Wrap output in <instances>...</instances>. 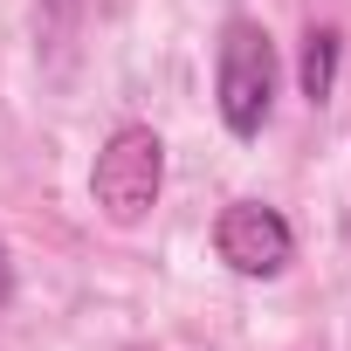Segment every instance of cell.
Here are the masks:
<instances>
[{"instance_id":"6","label":"cell","mask_w":351,"mask_h":351,"mask_svg":"<svg viewBox=\"0 0 351 351\" xmlns=\"http://www.w3.org/2000/svg\"><path fill=\"white\" fill-rule=\"evenodd\" d=\"M49 14H76V0H49Z\"/></svg>"},{"instance_id":"1","label":"cell","mask_w":351,"mask_h":351,"mask_svg":"<svg viewBox=\"0 0 351 351\" xmlns=\"http://www.w3.org/2000/svg\"><path fill=\"white\" fill-rule=\"evenodd\" d=\"M158 186H165V145H158V131H145V124L110 131V145L97 152V172H90L97 207H104L117 228H138V221L152 214Z\"/></svg>"},{"instance_id":"2","label":"cell","mask_w":351,"mask_h":351,"mask_svg":"<svg viewBox=\"0 0 351 351\" xmlns=\"http://www.w3.org/2000/svg\"><path fill=\"white\" fill-rule=\"evenodd\" d=\"M214 90H221V117H228L234 138H255L269 124V104H276V49H269V35L255 21H228Z\"/></svg>"},{"instance_id":"4","label":"cell","mask_w":351,"mask_h":351,"mask_svg":"<svg viewBox=\"0 0 351 351\" xmlns=\"http://www.w3.org/2000/svg\"><path fill=\"white\" fill-rule=\"evenodd\" d=\"M330 83H337V35H330V28H317V35L303 42V97H310V104H324V97H330Z\"/></svg>"},{"instance_id":"5","label":"cell","mask_w":351,"mask_h":351,"mask_svg":"<svg viewBox=\"0 0 351 351\" xmlns=\"http://www.w3.org/2000/svg\"><path fill=\"white\" fill-rule=\"evenodd\" d=\"M14 296V262H8V241H0V303Z\"/></svg>"},{"instance_id":"3","label":"cell","mask_w":351,"mask_h":351,"mask_svg":"<svg viewBox=\"0 0 351 351\" xmlns=\"http://www.w3.org/2000/svg\"><path fill=\"white\" fill-rule=\"evenodd\" d=\"M214 255L234 269V276H282L289 255H296V234L276 207L262 200H234L221 221H214Z\"/></svg>"}]
</instances>
